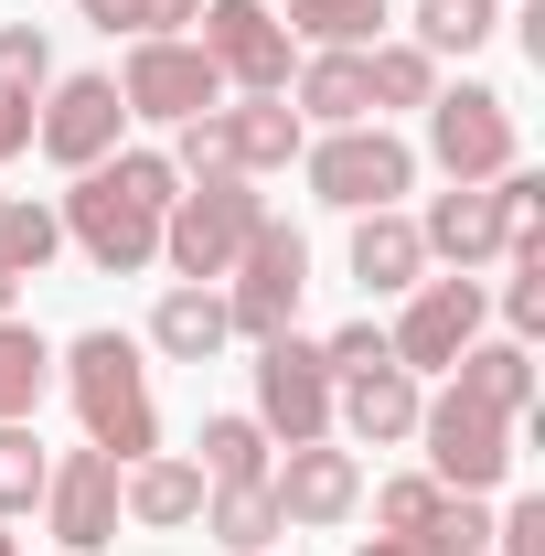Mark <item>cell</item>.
I'll use <instances>...</instances> for the list:
<instances>
[{"mask_svg": "<svg viewBox=\"0 0 545 556\" xmlns=\"http://www.w3.org/2000/svg\"><path fill=\"white\" fill-rule=\"evenodd\" d=\"M172 193H182L172 150H107L97 172H75V193L54 214H65V247L97 278H139V268H161V214H172Z\"/></svg>", "mask_w": 545, "mask_h": 556, "instance_id": "1", "label": "cell"}, {"mask_svg": "<svg viewBox=\"0 0 545 556\" xmlns=\"http://www.w3.org/2000/svg\"><path fill=\"white\" fill-rule=\"evenodd\" d=\"M54 375H65L75 417H86V450H107L118 471L161 450V407H150V364H139L129 332H75L54 353Z\"/></svg>", "mask_w": 545, "mask_h": 556, "instance_id": "2", "label": "cell"}, {"mask_svg": "<svg viewBox=\"0 0 545 556\" xmlns=\"http://www.w3.org/2000/svg\"><path fill=\"white\" fill-rule=\"evenodd\" d=\"M300 182H310V204H332V214H385V204L417 193V139H396L385 118H364V129H310Z\"/></svg>", "mask_w": 545, "mask_h": 556, "instance_id": "3", "label": "cell"}, {"mask_svg": "<svg viewBox=\"0 0 545 556\" xmlns=\"http://www.w3.org/2000/svg\"><path fill=\"white\" fill-rule=\"evenodd\" d=\"M257 225H268V193H257L246 172H225V182H182L172 214H161V268L193 278V289H225L236 247H246Z\"/></svg>", "mask_w": 545, "mask_h": 556, "instance_id": "4", "label": "cell"}, {"mask_svg": "<svg viewBox=\"0 0 545 556\" xmlns=\"http://www.w3.org/2000/svg\"><path fill=\"white\" fill-rule=\"evenodd\" d=\"M417 118H428V150H417V161H439V182H503V172L524 161V118H514V97L481 86V75L439 86Z\"/></svg>", "mask_w": 545, "mask_h": 556, "instance_id": "5", "label": "cell"}, {"mask_svg": "<svg viewBox=\"0 0 545 556\" xmlns=\"http://www.w3.org/2000/svg\"><path fill=\"white\" fill-rule=\"evenodd\" d=\"M417 450H428L417 471H428L439 492H481V503H492V492L514 482V417L471 407L460 386H439V396L417 407Z\"/></svg>", "mask_w": 545, "mask_h": 556, "instance_id": "6", "label": "cell"}, {"mask_svg": "<svg viewBox=\"0 0 545 556\" xmlns=\"http://www.w3.org/2000/svg\"><path fill=\"white\" fill-rule=\"evenodd\" d=\"M300 289H310V236L268 214V225L236 247V268H225V321H236V343H278V332L300 321Z\"/></svg>", "mask_w": 545, "mask_h": 556, "instance_id": "7", "label": "cell"}, {"mask_svg": "<svg viewBox=\"0 0 545 556\" xmlns=\"http://www.w3.org/2000/svg\"><path fill=\"white\" fill-rule=\"evenodd\" d=\"M481 321H492V289L481 278H417L407 300H396V321H385V353L407 364V375H449L460 353L481 343Z\"/></svg>", "mask_w": 545, "mask_h": 556, "instance_id": "8", "label": "cell"}, {"mask_svg": "<svg viewBox=\"0 0 545 556\" xmlns=\"http://www.w3.org/2000/svg\"><path fill=\"white\" fill-rule=\"evenodd\" d=\"M118 108L150 118V129H182V118L225 108V75L204 65V43H193V33H139L129 65H118Z\"/></svg>", "mask_w": 545, "mask_h": 556, "instance_id": "9", "label": "cell"}, {"mask_svg": "<svg viewBox=\"0 0 545 556\" xmlns=\"http://www.w3.org/2000/svg\"><path fill=\"white\" fill-rule=\"evenodd\" d=\"M193 43H204V65L225 75V97H289L300 43H289V22H278L268 0H204Z\"/></svg>", "mask_w": 545, "mask_h": 556, "instance_id": "10", "label": "cell"}, {"mask_svg": "<svg viewBox=\"0 0 545 556\" xmlns=\"http://www.w3.org/2000/svg\"><path fill=\"white\" fill-rule=\"evenodd\" d=\"M33 150L54 172H97L107 150H129V108H118V75H54L33 97Z\"/></svg>", "mask_w": 545, "mask_h": 556, "instance_id": "11", "label": "cell"}, {"mask_svg": "<svg viewBox=\"0 0 545 556\" xmlns=\"http://www.w3.org/2000/svg\"><path fill=\"white\" fill-rule=\"evenodd\" d=\"M268 503L289 535H332L364 514V450H342V439H300L289 460H268Z\"/></svg>", "mask_w": 545, "mask_h": 556, "instance_id": "12", "label": "cell"}, {"mask_svg": "<svg viewBox=\"0 0 545 556\" xmlns=\"http://www.w3.org/2000/svg\"><path fill=\"white\" fill-rule=\"evenodd\" d=\"M257 428H268L278 450H300V439H332V364H321V343H300V332H278V343H257Z\"/></svg>", "mask_w": 545, "mask_h": 556, "instance_id": "13", "label": "cell"}, {"mask_svg": "<svg viewBox=\"0 0 545 556\" xmlns=\"http://www.w3.org/2000/svg\"><path fill=\"white\" fill-rule=\"evenodd\" d=\"M33 514H43L54 556H107L118 546V460H107V450H54Z\"/></svg>", "mask_w": 545, "mask_h": 556, "instance_id": "14", "label": "cell"}, {"mask_svg": "<svg viewBox=\"0 0 545 556\" xmlns=\"http://www.w3.org/2000/svg\"><path fill=\"white\" fill-rule=\"evenodd\" d=\"M417 407H428V375H407V364L342 375V386H332V439H342V450H407Z\"/></svg>", "mask_w": 545, "mask_h": 556, "instance_id": "15", "label": "cell"}, {"mask_svg": "<svg viewBox=\"0 0 545 556\" xmlns=\"http://www.w3.org/2000/svg\"><path fill=\"white\" fill-rule=\"evenodd\" d=\"M417 247H428V268L481 278L492 257H503V193H492V182H449V193H428V214H417Z\"/></svg>", "mask_w": 545, "mask_h": 556, "instance_id": "16", "label": "cell"}, {"mask_svg": "<svg viewBox=\"0 0 545 556\" xmlns=\"http://www.w3.org/2000/svg\"><path fill=\"white\" fill-rule=\"evenodd\" d=\"M204 492L214 482L182 450H150V460L118 471V525H139V535H193V525H204Z\"/></svg>", "mask_w": 545, "mask_h": 556, "instance_id": "17", "label": "cell"}, {"mask_svg": "<svg viewBox=\"0 0 545 556\" xmlns=\"http://www.w3.org/2000/svg\"><path fill=\"white\" fill-rule=\"evenodd\" d=\"M342 268L364 278V300H407L417 278H428L417 214H407V204H385V214H353V247H342Z\"/></svg>", "mask_w": 545, "mask_h": 556, "instance_id": "18", "label": "cell"}, {"mask_svg": "<svg viewBox=\"0 0 545 556\" xmlns=\"http://www.w3.org/2000/svg\"><path fill=\"white\" fill-rule=\"evenodd\" d=\"M225 343H236V321H225V289L172 278V289L150 300V353H161V364H214Z\"/></svg>", "mask_w": 545, "mask_h": 556, "instance_id": "19", "label": "cell"}, {"mask_svg": "<svg viewBox=\"0 0 545 556\" xmlns=\"http://www.w3.org/2000/svg\"><path fill=\"white\" fill-rule=\"evenodd\" d=\"M449 386L471 396V407H492V417H535V343H514V332H481L460 364H449Z\"/></svg>", "mask_w": 545, "mask_h": 556, "instance_id": "20", "label": "cell"}, {"mask_svg": "<svg viewBox=\"0 0 545 556\" xmlns=\"http://www.w3.org/2000/svg\"><path fill=\"white\" fill-rule=\"evenodd\" d=\"M289 108H300V129H364L375 118L364 54H300L289 65Z\"/></svg>", "mask_w": 545, "mask_h": 556, "instance_id": "21", "label": "cell"}, {"mask_svg": "<svg viewBox=\"0 0 545 556\" xmlns=\"http://www.w3.org/2000/svg\"><path fill=\"white\" fill-rule=\"evenodd\" d=\"M225 139H236V172L246 182H268V172H289L310 150V129H300L289 97H225Z\"/></svg>", "mask_w": 545, "mask_h": 556, "instance_id": "22", "label": "cell"}, {"mask_svg": "<svg viewBox=\"0 0 545 556\" xmlns=\"http://www.w3.org/2000/svg\"><path fill=\"white\" fill-rule=\"evenodd\" d=\"M385 22H396V0H289L300 54H364V43H385Z\"/></svg>", "mask_w": 545, "mask_h": 556, "instance_id": "23", "label": "cell"}, {"mask_svg": "<svg viewBox=\"0 0 545 556\" xmlns=\"http://www.w3.org/2000/svg\"><path fill=\"white\" fill-rule=\"evenodd\" d=\"M204 535H214L225 556H278L289 525H278L268 482H214V492H204Z\"/></svg>", "mask_w": 545, "mask_h": 556, "instance_id": "24", "label": "cell"}, {"mask_svg": "<svg viewBox=\"0 0 545 556\" xmlns=\"http://www.w3.org/2000/svg\"><path fill=\"white\" fill-rule=\"evenodd\" d=\"M268 460H278V439L246 407L204 417V439H193V471H204V482H268Z\"/></svg>", "mask_w": 545, "mask_h": 556, "instance_id": "25", "label": "cell"}, {"mask_svg": "<svg viewBox=\"0 0 545 556\" xmlns=\"http://www.w3.org/2000/svg\"><path fill=\"white\" fill-rule=\"evenodd\" d=\"M54 257H65V214L43 204V193H0V268L43 278Z\"/></svg>", "mask_w": 545, "mask_h": 556, "instance_id": "26", "label": "cell"}, {"mask_svg": "<svg viewBox=\"0 0 545 556\" xmlns=\"http://www.w3.org/2000/svg\"><path fill=\"white\" fill-rule=\"evenodd\" d=\"M492 33H503V0H417L407 11V43L439 54V65H449V54H481Z\"/></svg>", "mask_w": 545, "mask_h": 556, "instance_id": "27", "label": "cell"}, {"mask_svg": "<svg viewBox=\"0 0 545 556\" xmlns=\"http://www.w3.org/2000/svg\"><path fill=\"white\" fill-rule=\"evenodd\" d=\"M364 86H375V118L385 108H428L439 97V54H417L407 33H385V43H364Z\"/></svg>", "mask_w": 545, "mask_h": 556, "instance_id": "28", "label": "cell"}, {"mask_svg": "<svg viewBox=\"0 0 545 556\" xmlns=\"http://www.w3.org/2000/svg\"><path fill=\"white\" fill-rule=\"evenodd\" d=\"M43 386H54V343L33 321H0V417H33Z\"/></svg>", "mask_w": 545, "mask_h": 556, "instance_id": "29", "label": "cell"}, {"mask_svg": "<svg viewBox=\"0 0 545 556\" xmlns=\"http://www.w3.org/2000/svg\"><path fill=\"white\" fill-rule=\"evenodd\" d=\"M43 471H54V450L33 439V417H0V525L43 503Z\"/></svg>", "mask_w": 545, "mask_h": 556, "instance_id": "30", "label": "cell"}, {"mask_svg": "<svg viewBox=\"0 0 545 556\" xmlns=\"http://www.w3.org/2000/svg\"><path fill=\"white\" fill-rule=\"evenodd\" d=\"M43 86H54V33H43V22H0V97L33 108Z\"/></svg>", "mask_w": 545, "mask_h": 556, "instance_id": "31", "label": "cell"}, {"mask_svg": "<svg viewBox=\"0 0 545 556\" xmlns=\"http://www.w3.org/2000/svg\"><path fill=\"white\" fill-rule=\"evenodd\" d=\"M75 11H86V22H97V33H193V22H204V0H75Z\"/></svg>", "mask_w": 545, "mask_h": 556, "instance_id": "32", "label": "cell"}, {"mask_svg": "<svg viewBox=\"0 0 545 556\" xmlns=\"http://www.w3.org/2000/svg\"><path fill=\"white\" fill-rule=\"evenodd\" d=\"M172 172H182V182H225V172H236L225 108H204V118H182V129H172Z\"/></svg>", "mask_w": 545, "mask_h": 556, "instance_id": "33", "label": "cell"}, {"mask_svg": "<svg viewBox=\"0 0 545 556\" xmlns=\"http://www.w3.org/2000/svg\"><path fill=\"white\" fill-rule=\"evenodd\" d=\"M417 546H428V556H492V503H481V492H449V503L428 514Z\"/></svg>", "mask_w": 545, "mask_h": 556, "instance_id": "34", "label": "cell"}, {"mask_svg": "<svg viewBox=\"0 0 545 556\" xmlns=\"http://www.w3.org/2000/svg\"><path fill=\"white\" fill-rule=\"evenodd\" d=\"M492 311H503V332H514V343H535V332H545V257H503Z\"/></svg>", "mask_w": 545, "mask_h": 556, "instance_id": "35", "label": "cell"}, {"mask_svg": "<svg viewBox=\"0 0 545 556\" xmlns=\"http://www.w3.org/2000/svg\"><path fill=\"white\" fill-rule=\"evenodd\" d=\"M449 492L428 482V471H396V482H375V535H428V514H439Z\"/></svg>", "mask_w": 545, "mask_h": 556, "instance_id": "36", "label": "cell"}, {"mask_svg": "<svg viewBox=\"0 0 545 556\" xmlns=\"http://www.w3.org/2000/svg\"><path fill=\"white\" fill-rule=\"evenodd\" d=\"M321 364H332V386H342V375H375V364H396V353H385V321H375V311H364V321H342L332 343H321Z\"/></svg>", "mask_w": 545, "mask_h": 556, "instance_id": "37", "label": "cell"}, {"mask_svg": "<svg viewBox=\"0 0 545 556\" xmlns=\"http://www.w3.org/2000/svg\"><path fill=\"white\" fill-rule=\"evenodd\" d=\"M492 556H545V492H514L492 514Z\"/></svg>", "mask_w": 545, "mask_h": 556, "instance_id": "38", "label": "cell"}, {"mask_svg": "<svg viewBox=\"0 0 545 556\" xmlns=\"http://www.w3.org/2000/svg\"><path fill=\"white\" fill-rule=\"evenodd\" d=\"M22 150H33V108H22V97H0V172H11Z\"/></svg>", "mask_w": 545, "mask_h": 556, "instance_id": "39", "label": "cell"}, {"mask_svg": "<svg viewBox=\"0 0 545 556\" xmlns=\"http://www.w3.org/2000/svg\"><path fill=\"white\" fill-rule=\"evenodd\" d=\"M353 556H428V546H417V535H364Z\"/></svg>", "mask_w": 545, "mask_h": 556, "instance_id": "40", "label": "cell"}, {"mask_svg": "<svg viewBox=\"0 0 545 556\" xmlns=\"http://www.w3.org/2000/svg\"><path fill=\"white\" fill-rule=\"evenodd\" d=\"M0 556H22V535H11V525H0Z\"/></svg>", "mask_w": 545, "mask_h": 556, "instance_id": "41", "label": "cell"}]
</instances>
